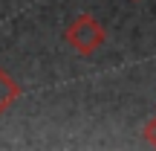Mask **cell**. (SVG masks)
<instances>
[{
  "label": "cell",
  "mask_w": 156,
  "mask_h": 151,
  "mask_svg": "<svg viewBox=\"0 0 156 151\" xmlns=\"http://www.w3.org/2000/svg\"><path fill=\"white\" fill-rule=\"evenodd\" d=\"M64 41L78 52V55H93L104 47L107 29L95 21L93 15H78L69 21V26L64 29Z\"/></svg>",
  "instance_id": "1"
},
{
  "label": "cell",
  "mask_w": 156,
  "mask_h": 151,
  "mask_svg": "<svg viewBox=\"0 0 156 151\" xmlns=\"http://www.w3.org/2000/svg\"><path fill=\"white\" fill-rule=\"evenodd\" d=\"M145 140H147V142H151V145L156 148V116H153L151 122L145 125Z\"/></svg>",
  "instance_id": "3"
},
{
  "label": "cell",
  "mask_w": 156,
  "mask_h": 151,
  "mask_svg": "<svg viewBox=\"0 0 156 151\" xmlns=\"http://www.w3.org/2000/svg\"><path fill=\"white\" fill-rule=\"evenodd\" d=\"M17 99H20V84H17L15 78L0 67V116H3Z\"/></svg>",
  "instance_id": "2"
}]
</instances>
